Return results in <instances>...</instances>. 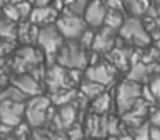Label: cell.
I'll list each match as a JSON object with an SVG mask.
<instances>
[{"label":"cell","mask_w":160,"mask_h":140,"mask_svg":"<svg viewBox=\"0 0 160 140\" xmlns=\"http://www.w3.org/2000/svg\"><path fill=\"white\" fill-rule=\"evenodd\" d=\"M36 43L42 49V52L50 59H55L57 52H59L60 45L64 43L62 35L59 33L55 23L53 24H47L38 28V35H36Z\"/></svg>","instance_id":"cell-5"},{"label":"cell","mask_w":160,"mask_h":140,"mask_svg":"<svg viewBox=\"0 0 160 140\" xmlns=\"http://www.w3.org/2000/svg\"><path fill=\"white\" fill-rule=\"evenodd\" d=\"M88 2L90 0H66V9H64V12L74 14V16H83Z\"/></svg>","instance_id":"cell-21"},{"label":"cell","mask_w":160,"mask_h":140,"mask_svg":"<svg viewBox=\"0 0 160 140\" xmlns=\"http://www.w3.org/2000/svg\"><path fill=\"white\" fill-rule=\"evenodd\" d=\"M0 140H4V138H2V137H0Z\"/></svg>","instance_id":"cell-34"},{"label":"cell","mask_w":160,"mask_h":140,"mask_svg":"<svg viewBox=\"0 0 160 140\" xmlns=\"http://www.w3.org/2000/svg\"><path fill=\"white\" fill-rule=\"evenodd\" d=\"M16 36H18V26H16V21L12 19H0V38L2 40H12L14 42Z\"/></svg>","instance_id":"cell-19"},{"label":"cell","mask_w":160,"mask_h":140,"mask_svg":"<svg viewBox=\"0 0 160 140\" xmlns=\"http://www.w3.org/2000/svg\"><path fill=\"white\" fill-rule=\"evenodd\" d=\"M0 100H12V102H26L28 100V95L22 94L18 87L14 85H9V87L2 88L0 90Z\"/></svg>","instance_id":"cell-18"},{"label":"cell","mask_w":160,"mask_h":140,"mask_svg":"<svg viewBox=\"0 0 160 140\" xmlns=\"http://www.w3.org/2000/svg\"><path fill=\"white\" fill-rule=\"evenodd\" d=\"M122 4L129 16L134 18H143L150 9V0H122Z\"/></svg>","instance_id":"cell-16"},{"label":"cell","mask_w":160,"mask_h":140,"mask_svg":"<svg viewBox=\"0 0 160 140\" xmlns=\"http://www.w3.org/2000/svg\"><path fill=\"white\" fill-rule=\"evenodd\" d=\"M93 35H95V31L91 28H86L83 33L79 35V38H78V43H79L83 49H91V43H93Z\"/></svg>","instance_id":"cell-26"},{"label":"cell","mask_w":160,"mask_h":140,"mask_svg":"<svg viewBox=\"0 0 160 140\" xmlns=\"http://www.w3.org/2000/svg\"><path fill=\"white\" fill-rule=\"evenodd\" d=\"M128 73V80L131 81H136V83L139 85H145L146 81L150 80V73H148V67H146V64L143 62V61H138V62L131 64L129 66V69L126 71Z\"/></svg>","instance_id":"cell-15"},{"label":"cell","mask_w":160,"mask_h":140,"mask_svg":"<svg viewBox=\"0 0 160 140\" xmlns=\"http://www.w3.org/2000/svg\"><path fill=\"white\" fill-rule=\"evenodd\" d=\"M150 140H160V128L150 126Z\"/></svg>","instance_id":"cell-28"},{"label":"cell","mask_w":160,"mask_h":140,"mask_svg":"<svg viewBox=\"0 0 160 140\" xmlns=\"http://www.w3.org/2000/svg\"><path fill=\"white\" fill-rule=\"evenodd\" d=\"M105 140H119V135H107Z\"/></svg>","instance_id":"cell-31"},{"label":"cell","mask_w":160,"mask_h":140,"mask_svg":"<svg viewBox=\"0 0 160 140\" xmlns=\"http://www.w3.org/2000/svg\"><path fill=\"white\" fill-rule=\"evenodd\" d=\"M90 112L95 114H108L112 111V105H114V97H112L108 92H102L100 95L90 100Z\"/></svg>","instance_id":"cell-14"},{"label":"cell","mask_w":160,"mask_h":140,"mask_svg":"<svg viewBox=\"0 0 160 140\" xmlns=\"http://www.w3.org/2000/svg\"><path fill=\"white\" fill-rule=\"evenodd\" d=\"M12 49V40H4V42L0 43V57L7 56Z\"/></svg>","instance_id":"cell-27"},{"label":"cell","mask_w":160,"mask_h":140,"mask_svg":"<svg viewBox=\"0 0 160 140\" xmlns=\"http://www.w3.org/2000/svg\"><path fill=\"white\" fill-rule=\"evenodd\" d=\"M55 62L66 69H81L84 71L90 64V52L78 43V40H64L59 52L55 56Z\"/></svg>","instance_id":"cell-1"},{"label":"cell","mask_w":160,"mask_h":140,"mask_svg":"<svg viewBox=\"0 0 160 140\" xmlns=\"http://www.w3.org/2000/svg\"><path fill=\"white\" fill-rule=\"evenodd\" d=\"M84 135L88 138H95V137H107V114H95V112H88L86 119L83 123Z\"/></svg>","instance_id":"cell-11"},{"label":"cell","mask_w":160,"mask_h":140,"mask_svg":"<svg viewBox=\"0 0 160 140\" xmlns=\"http://www.w3.org/2000/svg\"><path fill=\"white\" fill-rule=\"evenodd\" d=\"M146 87L152 92V95L155 97L157 102H160V74H155V76H150V80L146 81Z\"/></svg>","instance_id":"cell-24"},{"label":"cell","mask_w":160,"mask_h":140,"mask_svg":"<svg viewBox=\"0 0 160 140\" xmlns=\"http://www.w3.org/2000/svg\"><path fill=\"white\" fill-rule=\"evenodd\" d=\"M117 73L119 71L115 69L108 61H100V62L88 64L86 69L83 71L84 78H88V80H91V81H97V83L103 85L105 88L115 83V80H117V78H115Z\"/></svg>","instance_id":"cell-6"},{"label":"cell","mask_w":160,"mask_h":140,"mask_svg":"<svg viewBox=\"0 0 160 140\" xmlns=\"http://www.w3.org/2000/svg\"><path fill=\"white\" fill-rule=\"evenodd\" d=\"M117 36L122 43L132 47V49H145L152 43V38L143 24V19L134 18V16H129L124 19L122 26L117 30Z\"/></svg>","instance_id":"cell-2"},{"label":"cell","mask_w":160,"mask_h":140,"mask_svg":"<svg viewBox=\"0 0 160 140\" xmlns=\"http://www.w3.org/2000/svg\"><path fill=\"white\" fill-rule=\"evenodd\" d=\"M105 14H107V7H105V4L102 0H90L83 12V19L88 28L97 30L100 26H103Z\"/></svg>","instance_id":"cell-10"},{"label":"cell","mask_w":160,"mask_h":140,"mask_svg":"<svg viewBox=\"0 0 160 140\" xmlns=\"http://www.w3.org/2000/svg\"><path fill=\"white\" fill-rule=\"evenodd\" d=\"M53 140H69V138L66 137V133H64V135H60V132H59L57 135H53Z\"/></svg>","instance_id":"cell-30"},{"label":"cell","mask_w":160,"mask_h":140,"mask_svg":"<svg viewBox=\"0 0 160 140\" xmlns=\"http://www.w3.org/2000/svg\"><path fill=\"white\" fill-rule=\"evenodd\" d=\"M12 85H14V87H18L22 94L28 95V99L33 97V95L42 94V85H40V81L36 80L33 74L19 73L16 78H12Z\"/></svg>","instance_id":"cell-13"},{"label":"cell","mask_w":160,"mask_h":140,"mask_svg":"<svg viewBox=\"0 0 160 140\" xmlns=\"http://www.w3.org/2000/svg\"><path fill=\"white\" fill-rule=\"evenodd\" d=\"M90 140H105V137H95V138H90Z\"/></svg>","instance_id":"cell-32"},{"label":"cell","mask_w":160,"mask_h":140,"mask_svg":"<svg viewBox=\"0 0 160 140\" xmlns=\"http://www.w3.org/2000/svg\"><path fill=\"white\" fill-rule=\"evenodd\" d=\"M53 135L52 130H47L45 126H38V128H33L31 133H29V138L28 140H53Z\"/></svg>","instance_id":"cell-22"},{"label":"cell","mask_w":160,"mask_h":140,"mask_svg":"<svg viewBox=\"0 0 160 140\" xmlns=\"http://www.w3.org/2000/svg\"><path fill=\"white\" fill-rule=\"evenodd\" d=\"M57 18H59V11L53 7V4L33 5V11L29 14V21L35 26H38V28L47 26V24H53Z\"/></svg>","instance_id":"cell-12"},{"label":"cell","mask_w":160,"mask_h":140,"mask_svg":"<svg viewBox=\"0 0 160 140\" xmlns=\"http://www.w3.org/2000/svg\"><path fill=\"white\" fill-rule=\"evenodd\" d=\"M115 42H117V31L107 28V26H100V28H97V31L93 35V43H91L90 50L105 56L115 45Z\"/></svg>","instance_id":"cell-9"},{"label":"cell","mask_w":160,"mask_h":140,"mask_svg":"<svg viewBox=\"0 0 160 140\" xmlns=\"http://www.w3.org/2000/svg\"><path fill=\"white\" fill-rule=\"evenodd\" d=\"M16 9H18V14H19V19H29V14L33 11V4L29 0H21L18 4H14Z\"/></svg>","instance_id":"cell-25"},{"label":"cell","mask_w":160,"mask_h":140,"mask_svg":"<svg viewBox=\"0 0 160 140\" xmlns=\"http://www.w3.org/2000/svg\"><path fill=\"white\" fill-rule=\"evenodd\" d=\"M0 7H2V5H0ZM0 14H2V9H0Z\"/></svg>","instance_id":"cell-33"},{"label":"cell","mask_w":160,"mask_h":140,"mask_svg":"<svg viewBox=\"0 0 160 140\" xmlns=\"http://www.w3.org/2000/svg\"><path fill=\"white\" fill-rule=\"evenodd\" d=\"M131 135L134 137V140H150V125L143 121L141 125L131 130Z\"/></svg>","instance_id":"cell-23"},{"label":"cell","mask_w":160,"mask_h":140,"mask_svg":"<svg viewBox=\"0 0 160 140\" xmlns=\"http://www.w3.org/2000/svg\"><path fill=\"white\" fill-rule=\"evenodd\" d=\"M124 19H126L124 12L108 11V9H107V14H105V19H103V26H107V28H110V30H114V31H117V30L122 26Z\"/></svg>","instance_id":"cell-20"},{"label":"cell","mask_w":160,"mask_h":140,"mask_svg":"<svg viewBox=\"0 0 160 140\" xmlns=\"http://www.w3.org/2000/svg\"><path fill=\"white\" fill-rule=\"evenodd\" d=\"M119 140H134V137L131 135V132H124L119 135Z\"/></svg>","instance_id":"cell-29"},{"label":"cell","mask_w":160,"mask_h":140,"mask_svg":"<svg viewBox=\"0 0 160 140\" xmlns=\"http://www.w3.org/2000/svg\"><path fill=\"white\" fill-rule=\"evenodd\" d=\"M52 107L50 97L38 94L33 95L26 100V109H24V119L31 128H38V126H45L47 119H48V111Z\"/></svg>","instance_id":"cell-3"},{"label":"cell","mask_w":160,"mask_h":140,"mask_svg":"<svg viewBox=\"0 0 160 140\" xmlns=\"http://www.w3.org/2000/svg\"><path fill=\"white\" fill-rule=\"evenodd\" d=\"M26 102L0 100V123L9 126H18L24 119Z\"/></svg>","instance_id":"cell-8"},{"label":"cell","mask_w":160,"mask_h":140,"mask_svg":"<svg viewBox=\"0 0 160 140\" xmlns=\"http://www.w3.org/2000/svg\"><path fill=\"white\" fill-rule=\"evenodd\" d=\"M102 92H105V87L100 83H97V81H91L88 80V78H84V80H81L79 83V94L83 95V97H86L88 100H93L97 95H100Z\"/></svg>","instance_id":"cell-17"},{"label":"cell","mask_w":160,"mask_h":140,"mask_svg":"<svg viewBox=\"0 0 160 140\" xmlns=\"http://www.w3.org/2000/svg\"><path fill=\"white\" fill-rule=\"evenodd\" d=\"M141 97V85L131 80H122L117 83L115 87V95H114V102H115V112L119 116L124 114L126 111L131 109V105L134 104L138 99Z\"/></svg>","instance_id":"cell-4"},{"label":"cell","mask_w":160,"mask_h":140,"mask_svg":"<svg viewBox=\"0 0 160 140\" xmlns=\"http://www.w3.org/2000/svg\"><path fill=\"white\" fill-rule=\"evenodd\" d=\"M55 26L64 40H78L81 33L88 28L83 16H74L67 14V12H64L62 16L55 19Z\"/></svg>","instance_id":"cell-7"}]
</instances>
